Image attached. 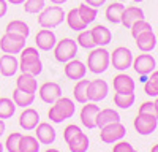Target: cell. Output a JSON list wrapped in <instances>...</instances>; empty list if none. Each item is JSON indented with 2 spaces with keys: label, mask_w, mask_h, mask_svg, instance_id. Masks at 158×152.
Instances as JSON below:
<instances>
[{
  "label": "cell",
  "mask_w": 158,
  "mask_h": 152,
  "mask_svg": "<svg viewBox=\"0 0 158 152\" xmlns=\"http://www.w3.org/2000/svg\"><path fill=\"white\" fill-rule=\"evenodd\" d=\"M135 101H136L135 92H131V94H118V92H115L114 94V103L117 105V108H120V109L131 108L135 105Z\"/></svg>",
  "instance_id": "d6a6232c"
},
{
  "label": "cell",
  "mask_w": 158,
  "mask_h": 152,
  "mask_svg": "<svg viewBox=\"0 0 158 152\" xmlns=\"http://www.w3.org/2000/svg\"><path fill=\"white\" fill-rule=\"evenodd\" d=\"M89 79H79V81H76V86H74V89H73V95H74V98H76V101L77 103H87V89H89Z\"/></svg>",
  "instance_id": "f546056e"
},
{
  "label": "cell",
  "mask_w": 158,
  "mask_h": 152,
  "mask_svg": "<svg viewBox=\"0 0 158 152\" xmlns=\"http://www.w3.org/2000/svg\"><path fill=\"white\" fill-rule=\"evenodd\" d=\"M135 130L142 135V136H149L152 135L156 127H158V116H152V114H141L138 112V117H135Z\"/></svg>",
  "instance_id": "ba28073f"
},
{
  "label": "cell",
  "mask_w": 158,
  "mask_h": 152,
  "mask_svg": "<svg viewBox=\"0 0 158 152\" xmlns=\"http://www.w3.org/2000/svg\"><path fill=\"white\" fill-rule=\"evenodd\" d=\"M133 53L128 48L118 46L111 53V65L118 71H125L133 65Z\"/></svg>",
  "instance_id": "52a82bcc"
},
{
  "label": "cell",
  "mask_w": 158,
  "mask_h": 152,
  "mask_svg": "<svg viewBox=\"0 0 158 152\" xmlns=\"http://www.w3.org/2000/svg\"><path fill=\"white\" fill-rule=\"evenodd\" d=\"M6 2H10V3H13V5H21V3L25 2V0H6Z\"/></svg>",
  "instance_id": "c3c4849f"
},
{
  "label": "cell",
  "mask_w": 158,
  "mask_h": 152,
  "mask_svg": "<svg viewBox=\"0 0 158 152\" xmlns=\"http://www.w3.org/2000/svg\"><path fill=\"white\" fill-rule=\"evenodd\" d=\"M147 79H149V74H139V81H141L142 84H144V82H146Z\"/></svg>",
  "instance_id": "bcb514c9"
},
{
  "label": "cell",
  "mask_w": 158,
  "mask_h": 152,
  "mask_svg": "<svg viewBox=\"0 0 158 152\" xmlns=\"http://www.w3.org/2000/svg\"><path fill=\"white\" fill-rule=\"evenodd\" d=\"M133 152H139V150H133Z\"/></svg>",
  "instance_id": "6f0895ef"
},
{
  "label": "cell",
  "mask_w": 158,
  "mask_h": 152,
  "mask_svg": "<svg viewBox=\"0 0 158 152\" xmlns=\"http://www.w3.org/2000/svg\"><path fill=\"white\" fill-rule=\"evenodd\" d=\"M114 122H120V114H118V111H115L112 108H104V109L98 111V114H97V127L98 129H101L104 125L114 124Z\"/></svg>",
  "instance_id": "7402d4cb"
},
{
  "label": "cell",
  "mask_w": 158,
  "mask_h": 152,
  "mask_svg": "<svg viewBox=\"0 0 158 152\" xmlns=\"http://www.w3.org/2000/svg\"><path fill=\"white\" fill-rule=\"evenodd\" d=\"M136 46L139 51H142V53H150V51L155 49L156 46V35L152 32V30H147V32H144L141 35H138L136 38Z\"/></svg>",
  "instance_id": "44dd1931"
},
{
  "label": "cell",
  "mask_w": 158,
  "mask_h": 152,
  "mask_svg": "<svg viewBox=\"0 0 158 152\" xmlns=\"http://www.w3.org/2000/svg\"><path fill=\"white\" fill-rule=\"evenodd\" d=\"M79 133H82V130H81V127H79V125H76V124L67 125V127H65V130H63V139H65V143L71 141V139L74 136H77Z\"/></svg>",
  "instance_id": "ab89813d"
},
{
  "label": "cell",
  "mask_w": 158,
  "mask_h": 152,
  "mask_svg": "<svg viewBox=\"0 0 158 152\" xmlns=\"http://www.w3.org/2000/svg\"><path fill=\"white\" fill-rule=\"evenodd\" d=\"M76 112V105L74 101L68 97H60L59 100H56L52 106L48 111V116L51 119V122L54 124H62L63 120H67L70 117L74 116Z\"/></svg>",
  "instance_id": "7a4b0ae2"
},
{
  "label": "cell",
  "mask_w": 158,
  "mask_h": 152,
  "mask_svg": "<svg viewBox=\"0 0 158 152\" xmlns=\"http://www.w3.org/2000/svg\"><path fill=\"white\" fill-rule=\"evenodd\" d=\"M123 10H125V5H123L122 2L109 3V5L106 6V11H104V16H106V19H108L111 24H120Z\"/></svg>",
  "instance_id": "484cf974"
},
{
  "label": "cell",
  "mask_w": 158,
  "mask_h": 152,
  "mask_svg": "<svg viewBox=\"0 0 158 152\" xmlns=\"http://www.w3.org/2000/svg\"><path fill=\"white\" fill-rule=\"evenodd\" d=\"M135 3H141V2H144V0H133Z\"/></svg>",
  "instance_id": "f5cc1de1"
},
{
  "label": "cell",
  "mask_w": 158,
  "mask_h": 152,
  "mask_svg": "<svg viewBox=\"0 0 158 152\" xmlns=\"http://www.w3.org/2000/svg\"><path fill=\"white\" fill-rule=\"evenodd\" d=\"M19 54H21V57H19V70H21V73L38 76L43 71V62H41V57H40V53H38L36 48L25 46Z\"/></svg>",
  "instance_id": "6da1fadb"
},
{
  "label": "cell",
  "mask_w": 158,
  "mask_h": 152,
  "mask_svg": "<svg viewBox=\"0 0 158 152\" xmlns=\"http://www.w3.org/2000/svg\"><path fill=\"white\" fill-rule=\"evenodd\" d=\"M153 105H155V111H156V116H158V97H156V100L153 101Z\"/></svg>",
  "instance_id": "681fc988"
},
{
  "label": "cell",
  "mask_w": 158,
  "mask_h": 152,
  "mask_svg": "<svg viewBox=\"0 0 158 152\" xmlns=\"http://www.w3.org/2000/svg\"><path fill=\"white\" fill-rule=\"evenodd\" d=\"M100 111V106L95 105L94 101H87L84 103L82 109H81V124L85 127V129L92 130V129H97V114Z\"/></svg>",
  "instance_id": "7c38bea8"
},
{
  "label": "cell",
  "mask_w": 158,
  "mask_h": 152,
  "mask_svg": "<svg viewBox=\"0 0 158 152\" xmlns=\"http://www.w3.org/2000/svg\"><path fill=\"white\" fill-rule=\"evenodd\" d=\"M21 138H22V133L19 132H15L8 135L6 141H5V147L8 152H21L19 150V144H21Z\"/></svg>",
  "instance_id": "74e56055"
},
{
  "label": "cell",
  "mask_w": 158,
  "mask_h": 152,
  "mask_svg": "<svg viewBox=\"0 0 158 152\" xmlns=\"http://www.w3.org/2000/svg\"><path fill=\"white\" fill-rule=\"evenodd\" d=\"M156 41H158V33H156Z\"/></svg>",
  "instance_id": "9f6ffc18"
},
{
  "label": "cell",
  "mask_w": 158,
  "mask_h": 152,
  "mask_svg": "<svg viewBox=\"0 0 158 152\" xmlns=\"http://www.w3.org/2000/svg\"><path fill=\"white\" fill-rule=\"evenodd\" d=\"M44 152H60L59 149H54V147H51V149H46Z\"/></svg>",
  "instance_id": "816d5d0a"
},
{
  "label": "cell",
  "mask_w": 158,
  "mask_h": 152,
  "mask_svg": "<svg viewBox=\"0 0 158 152\" xmlns=\"http://www.w3.org/2000/svg\"><path fill=\"white\" fill-rule=\"evenodd\" d=\"M114 2H125V0H114Z\"/></svg>",
  "instance_id": "11a10c76"
},
{
  "label": "cell",
  "mask_w": 158,
  "mask_h": 152,
  "mask_svg": "<svg viewBox=\"0 0 158 152\" xmlns=\"http://www.w3.org/2000/svg\"><path fill=\"white\" fill-rule=\"evenodd\" d=\"M46 6L44 0H25L24 2V11L29 13V15H38L41 13Z\"/></svg>",
  "instance_id": "8d00e7d4"
},
{
  "label": "cell",
  "mask_w": 158,
  "mask_h": 152,
  "mask_svg": "<svg viewBox=\"0 0 158 152\" xmlns=\"http://www.w3.org/2000/svg\"><path fill=\"white\" fill-rule=\"evenodd\" d=\"M19 70V60L13 54H3L0 57V74L5 78L15 76Z\"/></svg>",
  "instance_id": "ac0fdd59"
},
{
  "label": "cell",
  "mask_w": 158,
  "mask_h": 152,
  "mask_svg": "<svg viewBox=\"0 0 158 152\" xmlns=\"http://www.w3.org/2000/svg\"><path fill=\"white\" fill-rule=\"evenodd\" d=\"M135 147L131 146L130 143L123 141V139H120V141H117L112 147V152H133Z\"/></svg>",
  "instance_id": "60d3db41"
},
{
  "label": "cell",
  "mask_w": 158,
  "mask_h": 152,
  "mask_svg": "<svg viewBox=\"0 0 158 152\" xmlns=\"http://www.w3.org/2000/svg\"><path fill=\"white\" fill-rule=\"evenodd\" d=\"M127 135V127L122 124V122H114V124H109V125H104L100 129V138L103 143L106 144H112V143H117L123 139Z\"/></svg>",
  "instance_id": "8992f818"
},
{
  "label": "cell",
  "mask_w": 158,
  "mask_h": 152,
  "mask_svg": "<svg viewBox=\"0 0 158 152\" xmlns=\"http://www.w3.org/2000/svg\"><path fill=\"white\" fill-rule=\"evenodd\" d=\"M40 124V114L33 108H24L19 116V125L22 130H35V127Z\"/></svg>",
  "instance_id": "d6986e66"
},
{
  "label": "cell",
  "mask_w": 158,
  "mask_h": 152,
  "mask_svg": "<svg viewBox=\"0 0 158 152\" xmlns=\"http://www.w3.org/2000/svg\"><path fill=\"white\" fill-rule=\"evenodd\" d=\"M135 71L138 74H150L155 68H156V60L153 56L144 53V54H139L138 57L133 59V65Z\"/></svg>",
  "instance_id": "4fadbf2b"
},
{
  "label": "cell",
  "mask_w": 158,
  "mask_h": 152,
  "mask_svg": "<svg viewBox=\"0 0 158 152\" xmlns=\"http://www.w3.org/2000/svg\"><path fill=\"white\" fill-rule=\"evenodd\" d=\"M92 35H94V40H95L97 46H101V48L108 46L111 43V40H112L111 30L108 27H104V25H101V24L95 25V27L92 29Z\"/></svg>",
  "instance_id": "cb8c5ba5"
},
{
  "label": "cell",
  "mask_w": 158,
  "mask_h": 152,
  "mask_svg": "<svg viewBox=\"0 0 158 152\" xmlns=\"http://www.w3.org/2000/svg\"><path fill=\"white\" fill-rule=\"evenodd\" d=\"M150 152H158V143H156L155 146H152V149H150Z\"/></svg>",
  "instance_id": "f907efd6"
},
{
  "label": "cell",
  "mask_w": 158,
  "mask_h": 152,
  "mask_svg": "<svg viewBox=\"0 0 158 152\" xmlns=\"http://www.w3.org/2000/svg\"><path fill=\"white\" fill-rule=\"evenodd\" d=\"M84 2L87 3V5H90V6H94V8H101L104 3H106V0H84Z\"/></svg>",
  "instance_id": "7bdbcfd3"
},
{
  "label": "cell",
  "mask_w": 158,
  "mask_h": 152,
  "mask_svg": "<svg viewBox=\"0 0 158 152\" xmlns=\"http://www.w3.org/2000/svg\"><path fill=\"white\" fill-rule=\"evenodd\" d=\"M65 76H67L68 79H73V81H79V79H82L85 78V74H87V65H84V63L81 60H77L76 57L68 60L67 63H65Z\"/></svg>",
  "instance_id": "5bb4252c"
},
{
  "label": "cell",
  "mask_w": 158,
  "mask_h": 152,
  "mask_svg": "<svg viewBox=\"0 0 158 152\" xmlns=\"http://www.w3.org/2000/svg\"><path fill=\"white\" fill-rule=\"evenodd\" d=\"M67 144H68L70 152H87L89 150V146H90V139L82 132V133H79L77 136H74L71 141H68Z\"/></svg>",
  "instance_id": "83f0119b"
},
{
  "label": "cell",
  "mask_w": 158,
  "mask_h": 152,
  "mask_svg": "<svg viewBox=\"0 0 158 152\" xmlns=\"http://www.w3.org/2000/svg\"><path fill=\"white\" fill-rule=\"evenodd\" d=\"M68 0H51V3H54V5H62V3H67Z\"/></svg>",
  "instance_id": "7dc6e473"
},
{
  "label": "cell",
  "mask_w": 158,
  "mask_h": 152,
  "mask_svg": "<svg viewBox=\"0 0 158 152\" xmlns=\"http://www.w3.org/2000/svg\"><path fill=\"white\" fill-rule=\"evenodd\" d=\"M0 152H3V144L0 143Z\"/></svg>",
  "instance_id": "db71d44e"
},
{
  "label": "cell",
  "mask_w": 158,
  "mask_h": 152,
  "mask_svg": "<svg viewBox=\"0 0 158 152\" xmlns=\"http://www.w3.org/2000/svg\"><path fill=\"white\" fill-rule=\"evenodd\" d=\"M21 152H40V141L36 136L32 135H22L21 138V144H19Z\"/></svg>",
  "instance_id": "4dcf8cb0"
},
{
  "label": "cell",
  "mask_w": 158,
  "mask_h": 152,
  "mask_svg": "<svg viewBox=\"0 0 158 152\" xmlns=\"http://www.w3.org/2000/svg\"><path fill=\"white\" fill-rule=\"evenodd\" d=\"M38 95H40V98H41L44 103L52 105L56 100H59L62 97V87L57 82L48 81V82H44L41 87L38 89Z\"/></svg>",
  "instance_id": "8fae6325"
},
{
  "label": "cell",
  "mask_w": 158,
  "mask_h": 152,
  "mask_svg": "<svg viewBox=\"0 0 158 152\" xmlns=\"http://www.w3.org/2000/svg\"><path fill=\"white\" fill-rule=\"evenodd\" d=\"M25 40L27 38L19 36V35H13V33H5L0 38V49L5 54H19L21 51L25 48Z\"/></svg>",
  "instance_id": "9c48e42d"
},
{
  "label": "cell",
  "mask_w": 158,
  "mask_h": 152,
  "mask_svg": "<svg viewBox=\"0 0 158 152\" xmlns=\"http://www.w3.org/2000/svg\"><path fill=\"white\" fill-rule=\"evenodd\" d=\"M8 11V2L6 0H0V19H2Z\"/></svg>",
  "instance_id": "ee69618b"
},
{
  "label": "cell",
  "mask_w": 158,
  "mask_h": 152,
  "mask_svg": "<svg viewBox=\"0 0 158 152\" xmlns=\"http://www.w3.org/2000/svg\"><path fill=\"white\" fill-rule=\"evenodd\" d=\"M65 21H67L68 27L71 30H74V32H81V30L87 29V24L82 21L81 15H79V11H77V8L70 10L67 15H65Z\"/></svg>",
  "instance_id": "d4e9b609"
},
{
  "label": "cell",
  "mask_w": 158,
  "mask_h": 152,
  "mask_svg": "<svg viewBox=\"0 0 158 152\" xmlns=\"http://www.w3.org/2000/svg\"><path fill=\"white\" fill-rule=\"evenodd\" d=\"M139 112L141 114H152V116H156L153 101H144V103L139 106Z\"/></svg>",
  "instance_id": "b9f144b4"
},
{
  "label": "cell",
  "mask_w": 158,
  "mask_h": 152,
  "mask_svg": "<svg viewBox=\"0 0 158 152\" xmlns=\"http://www.w3.org/2000/svg\"><path fill=\"white\" fill-rule=\"evenodd\" d=\"M76 43H77V46H81L84 49H94V48H97V43L94 40V35H92V30H85V29L79 32V35L76 38Z\"/></svg>",
  "instance_id": "d590c367"
},
{
  "label": "cell",
  "mask_w": 158,
  "mask_h": 152,
  "mask_svg": "<svg viewBox=\"0 0 158 152\" xmlns=\"http://www.w3.org/2000/svg\"><path fill=\"white\" fill-rule=\"evenodd\" d=\"M35 78H36V76L21 73L18 76V79H16V89L24 91V92H29V94H35L38 91V82H36Z\"/></svg>",
  "instance_id": "603a6c76"
},
{
  "label": "cell",
  "mask_w": 158,
  "mask_h": 152,
  "mask_svg": "<svg viewBox=\"0 0 158 152\" xmlns=\"http://www.w3.org/2000/svg\"><path fill=\"white\" fill-rule=\"evenodd\" d=\"M112 86H114V91L118 94H131L136 89L135 79L131 76H128L127 73H118L117 76H114Z\"/></svg>",
  "instance_id": "2e32d148"
},
{
  "label": "cell",
  "mask_w": 158,
  "mask_h": 152,
  "mask_svg": "<svg viewBox=\"0 0 158 152\" xmlns=\"http://www.w3.org/2000/svg\"><path fill=\"white\" fill-rule=\"evenodd\" d=\"M147 30H152V25H150L146 19H141V21L135 22V24L130 27V32H131V36H133V38H136L138 35L147 32Z\"/></svg>",
  "instance_id": "f35d334b"
},
{
  "label": "cell",
  "mask_w": 158,
  "mask_h": 152,
  "mask_svg": "<svg viewBox=\"0 0 158 152\" xmlns=\"http://www.w3.org/2000/svg\"><path fill=\"white\" fill-rule=\"evenodd\" d=\"M35 133H36V139L40 141V144H52L56 141V129L48 122H40L35 127Z\"/></svg>",
  "instance_id": "e0dca14e"
},
{
  "label": "cell",
  "mask_w": 158,
  "mask_h": 152,
  "mask_svg": "<svg viewBox=\"0 0 158 152\" xmlns=\"http://www.w3.org/2000/svg\"><path fill=\"white\" fill-rule=\"evenodd\" d=\"M144 92L149 97H158V70H153L149 74V79L144 82Z\"/></svg>",
  "instance_id": "836d02e7"
},
{
  "label": "cell",
  "mask_w": 158,
  "mask_h": 152,
  "mask_svg": "<svg viewBox=\"0 0 158 152\" xmlns=\"http://www.w3.org/2000/svg\"><path fill=\"white\" fill-rule=\"evenodd\" d=\"M141 19H146L142 8H139V6H136V5H130V6H125V10H123V13H122V21H120V24H123L127 29H130L135 22H138V21H141Z\"/></svg>",
  "instance_id": "ffe728a7"
},
{
  "label": "cell",
  "mask_w": 158,
  "mask_h": 152,
  "mask_svg": "<svg viewBox=\"0 0 158 152\" xmlns=\"http://www.w3.org/2000/svg\"><path fill=\"white\" fill-rule=\"evenodd\" d=\"M77 43L73 38H62L54 46V57L60 63H67L68 60L74 59L77 54Z\"/></svg>",
  "instance_id": "5b68a950"
},
{
  "label": "cell",
  "mask_w": 158,
  "mask_h": 152,
  "mask_svg": "<svg viewBox=\"0 0 158 152\" xmlns=\"http://www.w3.org/2000/svg\"><path fill=\"white\" fill-rule=\"evenodd\" d=\"M111 65V53L106 48L97 46L90 49V54L87 56V68L94 74L104 73Z\"/></svg>",
  "instance_id": "3957f363"
},
{
  "label": "cell",
  "mask_w": 158,
  "mask_h": 152,
  "mask_svg": "<svg viewBox=\"0 0 158 152\" xmlns=\"http://www.w3.org/2000/svg\"><path fill=\"white\" fill-rule=\"evenodd\" d=\"M13 101L16 103V106L29 108L35 101V94H29V92L19 91V89H15V91H13Z\"/></svg>",
  "instance_id": "f1b7e54d"
},
{
  "label": "cell",
  "mask_w": 158,
  "mask_h": 152,
  "mask_svg": "<svg viewBox=\"0 0 158 152\" xmlns=\"http://www.w3.org/2000/svg\"><path fill=\"white\" fill-rule=\"evenodd\" d=\"M109 94V86L104 79H94L89 82V89H87V100L98 103V101L104 100Z\"/></svg>",
  "instance_id": "30bf717a"
},
{
  "label": "cell",
  "mask_w": 158,
  "mask_h": 152,
  "mask_svg": "<svg viewBox=\"0 0 158 152\" xmlns=\"http://www.w3.org/2000/svg\"><path fill=\"white\" fill-rule=\"evenodd\" d=\"M77 11H79V15H81L82 21L87 25L92 24V22H95V19L98 16V10L94 8V6H90V5H87V3H81V5L77 6Z\"/></svg>",
  "instance_id": "e575fe53"
},
{
  "label": "cell",
  "mask_w": 158,
  "mask_h": 152,
  "mask_svg": "<svg viewBox=\"0 0 158 152\" xmlns=\"http://www.w3.org/2000/svg\"><path fill=\"white\" fill-rule=\"evenodd\" d=\"M5 130H6V125H5L3 119H0V136H2V135L5 133Z\"/></svg>",
  "instance_id": "f6af8a7d"
},
{
  "label": "cell",
  "mask_w": 158,
  "mask_h": 152,
  "mask_svg": "<svg viewBox=\"0 0 158 152\" xmlns=\"http://www.w3.org/2000/svg\"><path fill=\"white\" fill-rule=\"evenodd\" d=\"M63 8L60 5H52V6H44L41 13H38V24L41 25V29H56L65 21Z\"/></svg>",
  "instance_id": "277c9868"
},
{
  "label": "cell",
  "mask_w": 158,
  "mask_h": 152,
  "mask_svg": "<svg viewBox=\"0 0 158 152\" xmlns=\"http://www.w3.org/2000/svg\"><path fill=\"white\" fill-rule=\"evenodd\" d=\"M5 33H13V35H19V36H24V38H29L30 35V27L24 21L21 19H15L6 24V29H5Z\"/></svg>",
  "instance_id": "4316f807"
},
{
  "label": "cell",
  "mask_w": 158,
  "mask_h": 152,
  "mask_svg": "<svg viewBox=\"0 0 158 152\" xmlns=\"http://www.w3.org/2000/svg\"><path fill=\"white\" fill-rule=\"evenodd\" d=\"M16 111V103L11 98L6 97H0V119H10L15 116Z\"/></svg>",
  "instance_id": "1f68e13d"
},
{
  "label": "cell",
  "mask_w": 158,
  "mask_h": 152,
  "mask_svg": "<svg viewBox=\"0 0 158 152\" xmlns=\"http://www.w3.org/2000/svg\"><path fill=\"white\" fill-rule=\"evenodd\" d=\"M35 43H36L38 49L51 51V49H54V46L57 43V36L51 29H41L35 35Z\"/></svg>",
  "instance_id": "9a60e30c"
}]
</instances>
